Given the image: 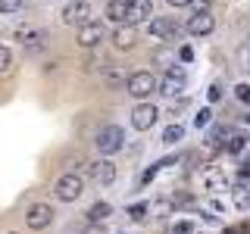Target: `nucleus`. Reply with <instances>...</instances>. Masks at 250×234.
<instances>
[{
  "mask_svg": "<svg viewBox=\"0 0 250 234\" xmlns=\"http://www.w3.org/2000/svg\"><path fill=\"white\" fill-rule=\"evenodd\" d=\"M247 69H250V47H247Z\"/></svg>",
  "mask_w": 250,
  "mask_h": 234,
  "instance_id": "34",
  "label": "nucleus"
},
{
  "mask_svg": "<svg viewBox=\"0 0 250 234\" xmlns=\"http://www.w3.org/2000/svg\"><path fill=\"white\" fill-rule=\"evenodd\" d=\"M94 147H97L104 156L119 153L122 147H125V131L119 128V125H106V128L97 131V137H94Z\"/></svg>",
  "mask_w": 250,
  "mask_h": 234,
  "instance_id": "1",
  "label": "nucleus"
},
{
  "mask_svg": "<svg viewBox=\"0 0 250 234\" xmlns=\"http://www.w3.org/2000/svg\"><path fill=\"white\" fill-rule=\"evenodd\" d=\"M10 66H13V53H10V47L0 44V72H6Z\"/></svg>",
  "mask_w": 250,
  "mask_h": 234,
  "instance_id": "21",
  "label": "nucleus"
},
{
  "mask_svg": "<svg viewBox=\"0 0 250 234\" xmlns=\"http://www.w3.org/2000/svg\"><path fill=\"white\" fill-rule=\"evenodd\" d=\"M213 28H216V16L209 13V10H200V13H194L191 19H188V31H191L194 38H203V35H209Z\"/></svg>",
  "mask_w": 250,
  "mask_h": 234,
  "instance_id": "9",
  "label": "nucleus"
},
{
  "mask_svg": "<svg viewBox=\"0 0 250 234\" xmlns=\"http://www.w3.org/2000/svg\"><path fill=\"white\" fill-rule=\"evenodd\" d=\"M104 78H106V84H119L122 81V72H119V69H106Z\"/></svg>",
  "mask_w": 250,
  "mask_h": 234,
  "instance_id": "27",
  "label": "nucleus"
},
{
  "mask_svg": "<svg viewBox=\"0 0 250 234\" xmlns=\"http://www.w3.org/2000/svg\"><path fill=\"white\" fill-rule=\"evenodd\" d=\"M125 91L135 100H147L150 94H156V78L150 72H135V75L125 78Z\"/></svg>",
  "mask_w": 250,
  "mask_h": 234,
  "instance_id": "4",
  "label": "nucleus"
},
{
  "mask_svg": "<svg viewBox=\"0 0 250 234\" xmlns=\"http://www.w3.org/2000/svg\"><path fill=\"white\" fill-rule=\"evenodd\" d=\"M62 22L72 28H82L84 22H91V3L88 0H72L62 6Z\"/></svg>",
  "mask_w": 250,
  "mask_h": 234,
  "instance_id": "6",
  "label": "nucleus"
},
{
  "mask_svg": "<svg viewBox=\"0 0 250 234\" xmlns=\"http://www.w3.org/2000/svg\"><path fill=\"white\" fill-rule=\"evenodd\" d=\"M150 35L156 41H172L175 38V22L166 16H150Z\"/></svg>",
  "mask_w": 250,
  "mask_h": 234,
  "instance_id": "14",
  "label": "nucleus"
},
{
  "mask_svg": "<svg viewBox=\"0 0 250 234\" xmlns=\"http://www.w3.org/2000/svg\"><path fill=\"white\" fill-rule=\"evenodd\" d=\"M209 116H213V113H209L207 106L197 109V116H194V125H197V128H207V125H209Z\"/></svg>",
  "mask_w": 250,
  "mask_h": 234,
  "instance_id": "24",
  "label": "nucleus"
},
{
  "mask_svg": "<svg viewBox=\"0 0 250 234\" xmlns=\"http://www.w3.org/2000/svg\"><path fill=\"white\" fill-rule=\"evenodd\" d=\"M207 184H209V187H219V191H222V187H225V178L219 175V172H209V175H207Z\"/></svg>",
  "mask_w": 250,
  "mask_h": 234,
  "instance_id": "26",
  "label": "nucleus"
},
{
  "mask_svg": "<svg viewBox=\"0 0 250 234\" xmlns=\"http://www.w3.org/2000/svg\"><path fill=\"white\" fill-rule=\"evenodd\" d=\"M166 3H169V6H178V10H182V6H188L191 0H166Z\"/></svg>",
  "mask_w": 250,
  "mask_h": 234,
  "instance_id": "32",
  "label": "nucleus"
},
{
  "mask_svg": "<svg viewBox=\"0 0 250 234\" xmlns=\"http://www.w3.org/2000/svg\"><path fill=\"white\" fill-rule=\"evenodd\" d=\"M113 47L116 50H131L135 47V41H138V25H128V22H122V25H116V31H113Z\"/></svg>",
  "mask_w": 250,
  "mask_h": 234,
  "instance_id": "12",
  "label": "nucleus"
},
{
  "mask_svg": "<svg viewBox=\"0 0 250 234\" xmlns=\"http://www.w3.org/2000/svg\"><path fill=\"white\" fill-rule=\"evenodd\" d=\"M125 13H128V0H109L104 16L113 22V25H122V22H125Z\"/></svg>",
  "mask_w": 250,
  "mask_h": 234,
  "instance_id": "15",
  "label": "nucleus"
},
{
  "mask_svg": "<svg viewBox=\"0 0 250 234\" xmlns=\"http://www.w3.org/2000/svg\"><path fill=\"white\" fill-rule=\"evenodd\" d=\"M144 215H147V206H144V203H138V206H128V218H131V222H141Z\"/></svg>",
  "mask_w": 250,
  "mask_h": 234,
  "instance_id": "25",
  "label": "nucleus"
},
{
  "mask_svg": "<svg viewBox=\"0 0 250 234\" xmlns=\"http://www.w3.org/2000/svg\"><path fill=\"white\" fill-rule=\"evenodd\" d=\"M234 97H238V103L250 106V84H238V88H234Z\"/></svg>",
  "mask_w": 250,
  "mask_h": 234,
  "instance_id": "22",
  "label": "nucleus"
},
{
  "mask_svg": "<svg viewBox=\"0 0 250 234\" xmlns=\"http://www.w3.org/2000/svg\"><path fill=\"white\" fill-rule=\"evenodd\" d=\"M182 135H185L182 125H169V128L163 131V140H166V144H178V140H182Z\"/></svg>",
  "mask_w": 250,
  "mask_h": 234,
  "instance_id": "19",
  "label": "nucleus"
},
{
  "mask_svg": "<svg viewBox=\"0 0 250 234\" xmlns=\"http://www.w3.org/2000/svg\"><path fill=\"white\" fill-rule=\"evenodd\" d=\"M172 234H191V222H185V218L175 222V225H172Z\"/></svg>",
  "mask_w": 250,
  "mask_h": 234,
  "instance_id": "28",
  "label": "nucleus"
},
{
  "mask_svg": "<svg viewBox=\"0 0 250 234\" xmlns=\"http://www.w3.org/2000/svg\"><path fill=\"white\" fill-rule=\"evenodd\" d=\"M82 191H84V181H82V175H75V172L60 175L57 184H53V197L62 200V203H75L78 197H82Z\"/></svg>",
  "mask_w": 250,
  "mask_h": 234,
  "instance_id": "2",
  "label": "nucleus"
},
{
  "mask_svg": "<svg viewBox=\"0 0 250 234\" xmlns=\"http://www.w3.org/2000/svg\"><path fill=\"white\" fill-rule=\"evenodd\" d=\"M84 172H88V178H91V181H97V184H113L116 181V166H113V162H106V159L84 162Z\"/></svg>",
  "mask_w": 250,
  "mask_h": 234,
  "instance_id": "7",
  "label": "nucleus"
},
{
  "mask_svg": "<svg viewBox=\"0 0 250 234\" xmlns=\"http://www.w3.org/2000/svg\"><path fill=\"white\" fill-rule=\"evenodd\" d=\"M207 97H209V103H219V100H222V84H213Z\"/></svg>",
  "mask_w": 250,
  "mask_h": 234,
  "instance_id": "29",
  "label": "nucleus"
},
{
  "mask_svg": "<svg viewBox=\"0 0 250 234\" xmlns=\"http://www.w3.org/2000/svg\"><path fill=\"white\" fill-rule=\"evenodd\" d=\"M229 135H231L229 128H216L213 135H209V147H213V150H222V147H225V140H229Z\"/></svg>",
  "mask_w": 250,
  "mask_h": 234,
  "instance_id": "18",
  "label": "nucleus"
},
{
  "mask_svg": "<svg viewBox=\"0 0 250 234\" xmlns=\"http://www.w3.org/2000/svg\"><path fill=\"white\" fill-rule=\"evenodd\" d=\"M16 41H19L22 47H28V50H35V47H44L47 31L35 28V25H19V28H16Z\"/></svg>",
  "mask_w": 250,
  "mask_h": 234,
  "instance_id": "10",
  "label": "nucleus"
},
{
  "mask_svg": "<svg viewBox=\"0 0 250 234\" xmlns=\"http://www.w3.org/2000/svg\"><path fill=\"white\" fill-rule=\"evenodd\" d=\"M247 150V135H238V131H231L229 140H225V153H231V156H241Z\"/></svg>",
  "mask_w": 250,
  "mask_h": 234,
  "instance_id": "16",
  "label": "nucleus"
},
{
  "mask_svg": "<svg viewBox=\"0 0 250 234\" xmlns=\"http://www.w3.org/2000/svg\"><path fill=\"white\" fill-rule=\"evenodd\" d=\"M10 234H16V231H10Z\"/></svg>",
  "mask_w": 250,
  "mask_h": 234,
  "instance_id": "36",
  "label": "nucleus"
},
{
  "mask_svg": "<svg viewBox=\"0 0 250 234\" xmlns=\"http://www.w3.org/2000/svg\"><path fill=\"white\" fill-rule=\"evenodd\" d=\"M244 122H247V125H250V113H247V116H244Z\"/></svg>",
  "mask_w": 250,
  "mask_h": 234,
  "instance_id": "35",
  "label": "nucleus"
},
{
  "mask_svg": "<svg viewBox=\"0 0 250 234\" xmlns=\"http://www.w3.org/2000/svg\"><path fill=\"white\" fill-rule=\"evenodd\" d=\"M104 38H106V31H104L100 22H84V25L78 28V44L82 47H97Z\"/></svg>",
  "mask_w": 250,
  "mask_h": 234,
  "instance_id": "13",
  "label": "nucleus"
},
{
  "mask_svg": "<svg viewBox=\"0 0 250 234\" xmlns=\"http://www.w3.org/2000/svg\"><path fill=\"white\" fill-rule=\"evenodd\" d=\"M234 206L250 209V187H238V191H234Z\"/></svg>",
  "mask_w": 250,
  "mask_h": 234,
  "instance_id": "20",
  "label": "nucleus"
},
{
  "mask_svg": "<svg viewBox=\"0 0 250 234\" xmlns=\"http://www.w3.org/2000/svg\"><path fill=\"white\" fill-rule=\"evenodd\" d=\"M22 10V0H0V13H19Z\"/></svg>",
  "mask_w": 250,
  "mask_h": 234,
  "instance_id": "23",
  "label": "nucleus"
},
{
  "mask_svg": "<svg viewBox=\"0 0 250 234\" xmlns=\"http://www.w3.org/2000/svg\"><path fill=\"white\" fill-rule=\"evenodd\" d=\"M185 84H188V72H185V66H169V69H166V75H163V81L156 84V91H160L163 97H178V94L185 91Z\"/></svg>",
  "mask_w": 250,
  "mask_h": 234,
  "instance_id": "3",
  "label": "nucleus"
},
{
  "mask_svg": "<svg viewBox=\"0 0 250 234\" xmlns=\"http://www.w3.org/2000/svg\"><path fill=\"white\" fill-rule=\"evenodd\" d=\"M109 213H113V206H109V203H94L84 215H88V222H104Z\"/></svg>",
  "mask_w": 250,
  "mask_h": 234,
  "instance_id": "17",
  "label": "nucleus"
},
{
  "mask_svg": "<svg viewBox=\"0 0 250 234\" xmlns=\"http://www.w3.org/2000/svg\"><path fill=\"white\" fill-rule=\"evenodd\" d=\"M222 234H241V228H225Z\"/></svg>",
  "mask_w": 250,
  "mask_h": 234,
  "instance_id": "33",
  "label": "nucleus"
},
{
  "mask_svg": "<svg viewBox=\"0 0 250 234\" xmlns=\"http://www.w3.org/2000/svg\"><path fill=\"white\" fill-rule=\"evenodd\" d=\"M25 225L31 231H47L53 225V206L50 203H31L25 213Z\"/></svg>",
  "mask_w": 250,
  "mask_h": 234,
  "instance_id": "5",
  "label": "nucleus"
},
{
  "mask_svg": "<svg viewBox=\"0 0 250 234\" xmlns=\"http://www.w3.org/2000/svg\"><path fill=\"white\" fill-rule=\"evenodd\" d=\"M209 3H213V0H191L188 6H194V13H200V10H209Z\"/></svg>",
  "mask_w": 250,
  "mask_h": 234,
  "instance_id": "31",
  "label": "nucleus"
},
{
  "mask_svg": "<svg viewBox=\"0 0 250 234\" xmlns=\"http://www.w3.org/2000/svg\"><path fill=\"white\" fill-rule=\"evenodd\" d=\"M150 16H153V3H150V0H128V13H125V22H128V25L150 22Z\"/></svg>",
  "mask_w": 250,
  "mask_h": 234,
  "instance_id": "11",
  "label": "nucleus"
},
{
  "mask_svg": "<svg viewBox=\"0 0 250 234\" xmlns=\"http://www.w3.org/2000/svg\"><path fill=\"white\" fill-rule=\"evenodd\" d=\"M178 57H182V62H191V59H194V47H191V44H185L182 50H178Z\"/></svg>",
  "mask_w": 250,
  "mask_h": 234,
  "instance_id": "30",
  "label": "nucleus"
},
{
  "mask_svg": "<svg viewBox=\"0 0 250 234\" xmlns=\"http://www.w3.org/2000/svg\"><path fill=\"white\" fill-rule=\"evenodd\" d=\"M156 116H160V109L153 103H147V100H141V103L131 109V125H135L138 131H147V128H153Z\"/></svg>",
  "mask_w": 250,
  "mask_h": 234,
  "instance_id": "8",
  "label": "nucleus"
}]
</instances>
